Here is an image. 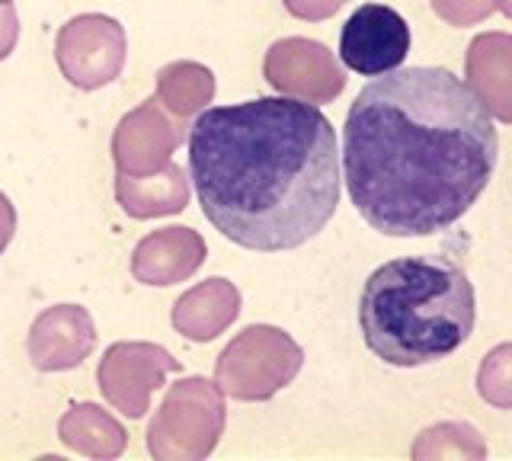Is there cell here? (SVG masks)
<instances>
[{"mask_svg":"<svg viewBox=\"0 0 512 461\" xmlns=\"http://www.w3.org/2000/svg\"><path fill=\"white\" fill-rule=\"evenodd\" d=\"M500 138L480 93L448 68L372 77L343 129V180L356 212L388 237H429L484 193Z\"/></svg>","mask_w":512,"mask_h":461,"instance_id":"cell-1","label":"cell"},{"mask_svg":"<svg viewBox=\"0 0 512 461\" xmlns=\"http://www.w3.org/2000/svg\"><path fill=\"white\" fill-rule=\"evenodd\" d=\"M186 151L205 218L244 250L308 244L340 205V141L314 103L256 97L212 106L192 122Z\"/></svg>","mask_w":512,"mask_h":461,"instance_id":"cell-2","label":"cell"},{"mask_svg":"<svg viewBox=\"0 0 512 461\" xmlns=\"http://www.w3.org/2000/svg\"><path fill=\"white\" fill-rule=\"evenodd\" d=\"M362 340L372 353L397 365H432L471 337L474 285L445 257H397L365 279L359 298Z\"/></svg>","mask_w":512,"mask_h":461,"instance_id":"cell-3","label":"cell"},{"mask_svg":"<svg viewBox=\"0 0 512 461\" xmlns=\"http://www.w3.org/2000/svg\"><path fill=\"white\" fill-rule=\"evenodd\" d=\"M410 55V26L394 7L362 4L340 33V61L362 77L397 71Z\"/></svg>","mask_w":512,"mask_h":461,"instance_id":"cell-4","label":"cell"}]
</instances>
